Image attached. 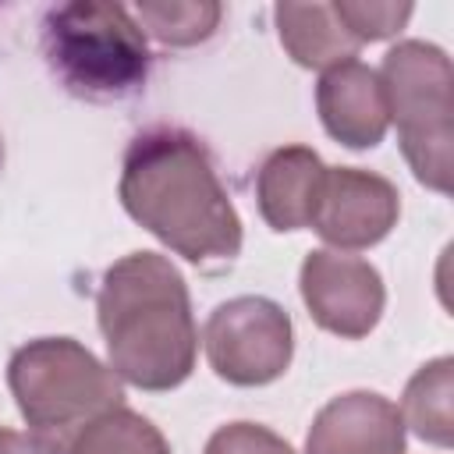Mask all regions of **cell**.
I'll use <instances>...</instances> for the list:
<instances>
[{"mask_svg":"<svg viewBox=\"0 0 454 454\" xmlns=\"http://www.w3.org/2000/svg\"><path fill=\"white\" fill-rule=\"evenodd\" d=\"M326 184L330 195L316 199L312 209V223L323 238L337 245H369L387 234L397 209V195L387 181L351 170H333L326 174Z\"/></svg>","mask_w":454,"mask_h":454,"instance_id":"8992f818","label":"cell"},{"mask_svg":"<svg viewBox=\"0 0 454 454\" xmlns=\"http://www.w3.org/2000/svg\"><path fill=\"white\" fill-rule=\"evenodd\" d=\"M206 454H291V447L284 440H277L273 433L259 429V426L238 422L231 429H220L209 440V450Z\"/></svg>","mask_w":454,"mask_h":454,"instance_id":"7c38bea8","label":"cell"},{"mask_svg":"<svg viewBox=\"0 0 454 454\" xmlns=\"http://www.w3.org/2000/svg\"><path fill=\"white\" fill-rule=\"evenodd\" d=\"M124 206L192 262L231 259L241 245V223L213 177L206 153L177 131L138 135L124 160Z\"/></svg>","mask_w":454,"mask_h":454,"instance_id":"6da1fadb","label":"cell"},{"mask_svg":"<svg viewBox=\"0 0 454 454\" xmlns=\"http://www.w3.org/2000/svg\"><path fill=\"white\" fill-rule=\"evenodd\" d=\"M337 18L344 21V28L362 43V39H383L390 32H397L411 7H394V4H333Z\"/></svg>","mask_w":454,"mask_h":454,"instance_id":"8fae6325","label":"cell"},{"mask_svg":"<svg viewBox=\"0 0 454 454\" xmlns=\"http://www.w3.org/2000/svg\"><path fill=\"white\" fill-rule=\"evenodd\" d=\"M99 326L114 365L145 390L177 387L195 355L181 277L153 252H135L106 273Z\"/></svg>","mask_w":454,"mask_h":454,"instance_id":"7a4b0ae2","label":"cell"},{"mask_svg":"<svg viewBox=\"0 0 454 454\" xmlns=\"http://www.w3.org/2000/svg\"><path fill=\"white\" fill-rule=\"evenodd\" d=\"M0 454H35V447L28 440H21L18 433L0 429Z\"/></svg>","mask_w":454,"mask_h":454,"instance_id":"4fadbf2b","label":"cell"},{"mask_svg":"<svg viewBox=\"0 0 454 454\" xmlns=\"http://www.w3.org/2000/svg\"><path fill=\"white\" fill-rule=\"evenodd\" d=\"M309 454H401V419L376 394H348L319 415Z\"/></svg>","mask_w":454,"mask_h":454,"instance_id":"52a82bcc","label":"cell"},{"mask_svg":"<svg viewBox=\"0 0 454 454\" xmlns=\"http://www.w3.org/2000/svg\"><path fill=\"white\" fill-rule=\"evenodd\" d=\"M291 355V323L266 298H238L209 319V358L231 383H270Z\"/></svg>","mask_w":454,"mask_h":454,"instance_id":"277c9868","label":"cell"},{"mask_svg":"<svg viewBox=\"0 0 454 454\" xmlns=\"http://www.w3.org/2000/svg\"><path fill=\"white\" fill-rule=\"evenodd\" d=\"M319 110L326 128L362 149V145H376L383 128H387V99H383V85L380 78L358 64V60H344L333 71L323 74L319 82Z\"/></svg>","mask_w":454,"mask_h":454,"instance_id":"ba28073f","label":"cell"},{"mask_svg":"<svg viewBox=\"0 0 454 454\" xmlns=\"http://www.w3.org/2000/svg\"><path fill=\"white\" fill-rule=\"evenodd\" d=\"M323 184V167L309 149H284L262 167V213L277 231H294L312 220Z\"/></svg>","mask_w":454,"mask_h":454,"instance_id":"9c48e42d","label":"cell"},{"mask_svg":"<svg viewBox=\"0 0 454 454\" xmlns=\"http://www.w3.org/2000/svg\"><path fill=\"white\" fill-rule=\"evenodd\" d=\"M11 387L18 394L25 419H32L57 390L71 394L85 411H99L110 401L117 404L121 397L117 383H110L96 358L71 340H43L21 348L11 362Z\"/></svg>","mask_w":454,"mask_h":454,"instance_id":"5b68a950","label":"cell"},{"mask_svg":"<svg viewBox=\"0 0 454 454\" xmlns=\"http://www.w3.org/2000/svg\"><path fill=\"white\" fill-rule=\"evenodd\" d=\"M220 18L216 4H142L138 21L149 25V32L163 43H195L213 32Z\"/></svg>","mask_w":454,"mask_h":454,"instance_id":"30bf717a","label":"cell"},{"mask_svg":"<svg viewBox=\"0 0 454 454\" xmlns=\"http://www.w3.org/2000/svg\"><path fill=\"white\" fill-rule=\"evenodd\" d=\"M53 74L82 99H124L142 89L149 50L142 28L117 4H64L43 21Z\"/></svg>","mask_w":454,"mask_h":454,"instance_id":"3957f363","label":"cell"}]
</instances>
